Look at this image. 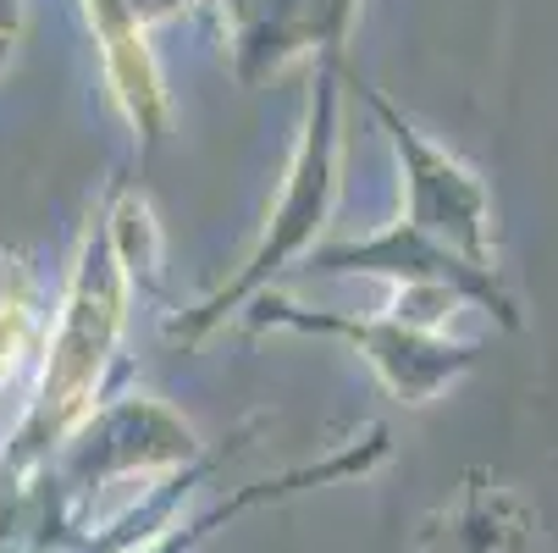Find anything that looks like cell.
Returning <instances> with one entry per match:
<instances>
[{
    "label": "cell",
    "instance_id": "obj_1",
    "mask_svg": "<svg viewBox=\"0 0 558 553\" xmlns=\"http://www.w3.org/2000/svg\"><path fill=\"white\" fill-rule=\"evenodd\" d=\"M392 149L404 161V183H410V227H421L426 239L448 244L453 255L493 266V239H487V194L475 183L448 149H437L432 139H421L404 117H398L387 100H376Z\"/></svg>",
    "mask_w": 558,
    "mask_h": 553
},
{
    "label": "cell",
    "instance_id": "obj_2",
    "mask_svg": "<svg viewBox=\"0 0 558 553\" xmlns=\"http://www.w3.org/2000/svg\"><path fill=\"white\" fill-rule=\"evenodd\" d=\"M338 117H332V89L322 95V106L310 111V128H304V144H299V161L288 172V189H282V205H277V221L266 227L260 250L244 261V272H238L205 310H232L244 293H255L266 282V272H277L288 255L304 250V239L315 227H322L327 205H332V189H338Z\"/></svg>",
    "mask_w": 558,
    "mask_h": 553
},
{
    "label": "cell",
    "instance_id": "obj_3",
    "mask_svg": "<svg viewBox=\"0 0 558 553\" xmlns=\"http://www.w3.org/2000/svg\"><path fill=\"white\" fill-rule=\"evenodd\" d=\"M260 322H293V327H310V333H343V338H354V344H365L371 349V365L398 387V393H410V399H421V393L442 376V371H453L459 360H464V349H448V344H437L432 333H421V327H410V322H338V315H304L299 304H282V299H260Z\"/></svg>",
    "mask_w": 558,
    "mask_h": 553
}]
</instances>
